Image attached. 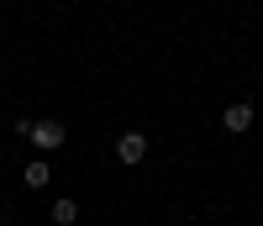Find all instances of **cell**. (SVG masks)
I'll return each instance as SVG.
<instances>
[{"instance_id": "obj_2", "label": "cell", "mask_w": 263, "mask_h": 226, "mask_svg": "<svg viewBox=\"0 0 263 226\" xmlns=\"http://www.w3.org/2000/svg\"><path fill=\"white\" fill-rule=\"evenodd\" d=\"M142 158H147V131H121V137H116V163L137 168Z\"/></svg>"}, {"instance_id": "obj_5", "label": "cell", "mask_w": 263, "mask_h": 226, "mask_svg": "<svg viewBox=\"0 0 263 226\" xmlns=\"http://www.w3.org/2000/svg\"><path fill=\"white\" fill-rule=\"evenodd\" d=\"M48 216H53V226H74V221H79V200H74V195H58Z\"/></svg>"}, {"instance_id": "obj_1", "label": "cell", "mask_w": 263, "mask_h": 226, "mask_svg": "<svg viewBox=\"0 0 263 226\" xmlns=\"http://www.w3.org/2000/svg\"><path fill=\"white\" fill-rule=\"evenodd\" d=\"M27 142L37 147V158H48V153H58L63 142H69V126L53 121V116H42V121H32V137H27Z\"/></svg>"}, {"instance_id": "obj_3", "label": "cell", "mask_w": 263, "mask_h": 226, "mask_svg": "<svg viewBox=\"0 0 263 226\" xmlns=\"http://www.w3.org/2000/svg\"><path fill=\"white\" fill-rule=\"evenodd\" d=\"M221 126H227V131H253V105H248V100L227 105V110H221Z\"/></svg>"}, {"instance_id": "obj_4", "label": "cell", "mask_w": 263, "mask_h": 226, "mask_svg": "<svg viewBox=\"0 0 263 226\" xmlns=\"http://www.w3.org/2000/svg\"><path fill=\"white\" fill-rule=\"evenodd\" d=\"M21 184H27V190H48V184H53V168H48V158H32V163L21 168Z\"/></svg>"}]
</instances>
